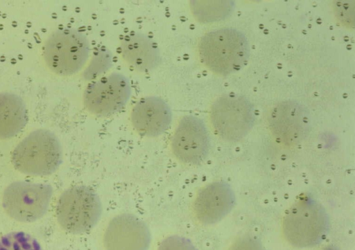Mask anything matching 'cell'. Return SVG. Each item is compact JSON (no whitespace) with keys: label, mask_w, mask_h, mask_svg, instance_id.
<instances>
[{"label":"cell","mask_w":355,"mask_h":250,"mask_svg":"<svg viewBox=\"0 0 355 250\" xmlns=\"http://www.w3.org/2000/svg\"><path fill=\"white\" fill-rule=\"evenodd\" d=\"M172 154L180 163L196 166L202 163L210 150V138L204 122L198 117H182L172 134Z\"/></svg>","instance_id":"cell-10"},{"label":"cell","mask_w":355,"mask_h":250,"mask_svg":"<svg viewBox=\"0 0 355 250\" xmlns=\"http://www.w3.org/2000/svg\"><path fill=\"white\" fill-rule=\"evenodd\" d=\"M62 161L61 143L51 131L40 128L32 131L15 147L11 163L15 170L31 177L53 174Z\"/></svg>","instance_id":"cell-2"},{"label":"cell","mask_w":355,"mask_h":250,"mask_svg":"<svg viewBox=\"0 0 355 250\" xmlns=\"http://www.w3.org/2000/svg\"><path fill=\"white\" fill-rule=\"evenodd\" d=\"M209 118L214 132L229 142L243 139L255 122L251 102L244 96L234 93L218 97L210 107Z\"/></svg>","instance_id":"cell-6"},{"label":"cell","mask_w":355,"mask_h":250,"mask_svg":"<svg viewBox=\"0 0 355 250\" xmlns=\"http://www.w3.org/2000/svg\"><path fill=\"white\" fill-rule=\"evenodd\" d=\"M50 184L16 181L3 191L1 206L5 213L15 221L31 223L46 213L53 196Z\"/></svg>","instance_id":"cell-7"},{"label":"cell","mask_w":355,"mask_h":250,"mask_svg":"<svg viewBox=\"0 0 355 250\" xmlns=\"http://www.w3.org/2000/svg\"><path fill=\"white\" fill-rule=\"evenodd\" d=\"M230 250H266L261 242L255 237L245 235L239 237L232 245Z\"/></svg>","instance_id":"cell-21"},{"label":"cell","mask_w":355,"mask_h":250,"mask_svg":"<svg viewBox=\"0 0 355 250\" xmlns=\"http://www.w3.org/2000/svg\"><path fill=\"white\" fill-rule=\"evenodd\" d=\"M119 51L122 60L129 66L141 73L154 70L162 61L157 43L139 31L125 35L120 40Z\"/></svg>","instance_id":"cell-14"},{"label":"cell","mask_w":355,"mask_h":250,"mask_svg":"<svg viewBox=\"0 0 355 250\" xmlns=\"http://www.w3.org/2000/svg\"><path fill=\"white\" fill-rule=\"evenodd\" d=\"M198 55L204 66L218 75L239 71L248 61L250 47L240 31L223 28L204 34L198 43Z\"/></svg>","instance_id":"cell-1"},{"label":"cell","mask_w":355,"mask_h":250,"mask_svg":"<svg viewBox=\"0 0 355 250\" xmlns=\"http://www.w3.org/2000/svg\"><path fill=\"white\" fill-rule=\"evenodd\" d=\"M157 250H198L192 242L183 236L172 235L163 239Z\"/></svg>","instance_id":"cell-20"},{"label":"cell","mask_w":355,"mask_h":250,"mask_svg":"<svg viewBox=\"0 0 355 250\" xmlns=\"http://www.w3.org/2000/svg\"><path fill=\"white\" fill-rule=\"evenodd\" d=\"M102 214L100 197L92 188L77 185L60 195L55 207L56 220L60 228L71 234L90 231Z\"/></svg>","instance_id":"cell-5"},{"label":"cell","mask_w":355,"mask_h":250,"mask_svg":"<svg viewBox=\"0 0 355 250\" xmlns=\"http://www.w3.org/2000/svg\"><path fill=\"white\" fill-rule=\"evenodd\" d=\"M333 7L338 21L345 27L353 28L354 22V1H335Z\"/></svg>","instance_id":"cell-19"},{"label":"cell","mask_w":355,"mask_h":250,"mask_svg":"<svg viewBox=\"0 0 355 250\" xmlns=\"http://www.w3.org/2000/svg\"><path fill=\"white\" fill-rule=\"evenodd\" d=\"M320 250H340V249L334 245H328Z\"/></svg>","instance_id":"cell-22"},{"label":"cell","mask_w":355,"mask_h":250,"mask_svg":"<svg viewBox=\"0 0 355 250\" xmlns=\"http://www.w3.org/2000/svg\"><path fill=\"white\" fill-rule=\"evenodd\" d=\"M87 37L73 28H61L53 31L42 47L45 65L54 74L68 77L80 72L89 57Z\"/></svg>","instance_id":"cell-4"},{"label":"cell","mask_w":355,"mask_h":250,"mask_svg":"<svg viewBox=\"0 0 355 250\" xmlns=\"http://www.w3.org/2000/svg\"><path fill=\"white\" fill-rule=\"evenodd\" d=\"M28 110L23 100L10 92L0 93V139L19 134L28 122Z\"/></svg>","instance_id":"cell-15"},{"label":"cell","mask_w":355,"mask_h":250,"mask_svg":"<svg viewBox=\"0 0 355 250\" xmlns=\"http://www.w3.org/2000/svg\"><path fill=\"white\" fill-rule=\"evenodd\" d=\"M189 7L194 18L201 23H209L225 18L232 6L231 1H192Z\"/></svg>","instance_id":"cell-16"},{"label":"cell","mask_w":355,"mask_h":250,"mask_svg":"<svg viewBox=\"0 0 355 250\" xmlns=\"http://www.w3.org/2000/svg\"><path fill=\"white\" fill-rule=\"evenodd\" d=\"M112 64V55L110 52L104 48L96 51L89 64L83 72L85 80L96 79L98 75L110 69Z\"/></svg>","instance_id":"cell-18"},{"label":"cell","mask_w":355,"mask_h":250,"mask_svg":"<svg viewBox=\"0 0 355 250\" xmlns=\"http://www.w3.org/2000/svg\"><path fill=\"white\" fill-rule=\"evenodd\" d=\"M267 126L275 141L286 148L302 143L311 131L308 109L295 100H283L268 111Z\"/></svg>","instance_id":"cell-8"},{"label":"cell","mask_w":355,"mask_h":250,"mask_svg":"<svg viewBox=\"0 0 355 250\" xmlns=\"http://www.w3.org/2000/svg\"><path fill=\"white\" fill-rule=\"evenodd\" d=\"M130 95L131 87L127 77L119 73H111L85 87L83 104L92 115L108 116L123 108Z\"/></svg>","instance_id":"cell-9"},{"label":"cell","mask_w":355,"mask_h":250,"mask_svg":"<svg viewBox=\"0 0 355 250\" xmlns=\"http://www.w3.org/2000/svg\"><path fill=\"white\" fill-rule=\"evenodd\" d=\"M235 204L232 187L225 181H214L198 190L192 204V213L199 223L210 225L222 220Z\"/></svg>","instance_id":"cell-12"},{"label":"cell","mask_w":355,"mask_h":250,"mask_svg":"<svg viewBox=\"0 0 355 250\" xmlns=\"http://www.w3.org/2000/svg\"><path fill=\"white\" fill-rule=\"evenodd\" d=\"M151 233L146 223L130 213L112 217L103 238L105 250H148Z\"/></svg>","instance_id":"cell-11"},{"label":"cell","mask_w":355,"mask_h":250,"mask_svg":"<svg viewBox=\"0 0 355 250\" xmlns=\"http://www.w3.org/2000/svg\"><path fill=\"white\" fill-rule=\"evenodd\" d=\"M172 121L169 105L161 98L149 96L141 98L130 112L133 130L140 136L154 138L164 134Z\"/></svg>","instance_id":"cell-13"},{"label":"cell","mask_w":355,"mask_h":250,"mask_svg":"<svg viewBox=\"0 0 355 250\" xmlns=\"http://www.w3.org/2000/svg\"><path fill=\"white\" fill-rule=\"evenodd\" d=\"M330 220L324 206L313 199L295 202L286 211L282 229L285 240L297 248L312 247L327 236Z\"/></svg>","instance_id":"cell-3"},{"label":"cell","mask_w":355,"mask_h":250,"mask_svg":"<svg viewBox=\"0 0 355 250\" xmlns=\"http://www.w3.org/2000/svg\"><path fill=\"white\" fill-rule=\"evenodd\" d=\"M0 250H43L33 236L24 231H12L0 237Z\"/></svg>","instance_id":"cell-17"}]
</instances>
